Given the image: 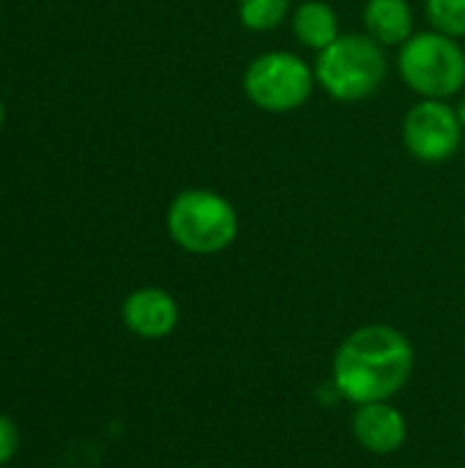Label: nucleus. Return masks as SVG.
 Listing matches in <instances>:
<instances>
[{
	"label": "nucleus",
	"instance_id": "nucleus-1",
	"mask_svg": "<svg viewBox=\"0 0 465 468\" xmlns=\"http://www.w3.org/2000/svg\"><path fill=\"white\" fill-rule=\"evenodd\" d=\"M414 367L408 337L392 326H362L343 340L334 356V387L356 403H381L400 392Z\"/></svg>",
	"mask_w": 465,
	"mask_h": 468
},
{
	"label": "nucleus",
	"instance_id": "nucleus-2",
	"mask_svg": "<svg viewBox=\"0 0 465 468\" xmlns=\"http://www.w3.org/2000/svg\"><path fill=\"white\" fill-rule=\"evenodd\" d=\"M170 239L192 255H217L238 236V214L211 189H184L167 208Z\"/></svg>",
	"mask_w": 465,
	"mask_h": 468
},
{
	"label": "nucleus",
	"instance_id": "nucleus-3",
	"mask_svg": "<svg viewBox=\"0 0 465 468\" xmlns=\"http://www.w3.org/2000/svg\"><path fill=\"white\" fill-rule=\"evenodd\" d=\"M315 80L337 101H362L386 80V55L370 36H340L318 52Z\"/></svg>",
	"mask_w": 465,
	"mask_h": 468
},
{
	"label": "nucleus",
	"instance_id": "nucleus-4",
	"mask_svg": "<svg viewBox=\"0 0 465 468\" xmlns=\"http://www.w3.org/2000/svg\"><path fill=\"white\" fill-rule=\"evenodd\" d=\"M397 69L403 82L425 99H449L465 85L463 47L439 33H414L400 44Z\"/></svg>",
	"mask_w": 465,
	"mask_h": 468
},
{
	"label": "nucleus",
	"instance_id": "nucleus-5",
	"mask_svg": "<svg viewBox=\"0 0 465 468\" xmlns=\"http://www.w3.org/2000/svg\"><path fill=\"white\" fill-rule=\"evenodd\" d=\"M315 88V71L293 52H263L244 71V93L266 112L299 110Z\"/></svg>",
	"mask_w": 465,
	"mask_h": 468
},
{
	"label": "nucleus",
	"instance_id": "nucleus-6",
	"mask_svg": "<svg viewBox=\"0 0 465 468\" xmlns=\"http://www.w3.org/2000/svg\"><path fill=\"white\" fill-rule=\"evenodd\" d=\"M463 126L458 112L444 99H425L414 104L403 121V143L419 162H447L458 154Z\"/></svg>",
	"mask_w": 465,
	"mask_h": 468
},
{
	"label": "nucleus",
	"instance_id": "nucleus-7",
	"mask_svg": "<svg viewBox=\"0 0 465 468\" xmlns=\"http://www.w3.org/2000/svg\"><path fill=\"white\" fill-rule=\"evenodd\" d=\"M123 324L143 340H162L178 326V304L162 288H137L123 299Z\"/></svg>",
	"mask_w": 465,
	"mask_h": 468
},
{
	"label": "nucleus",
	"instance_id": "nucleus-8",
	"mask_svg": "<svg viewBox=\"0 0 465 468\" xmlns=\"http://www.w3.org/2000/svg\"><path fill=\"white\" fill-rule=\"evenodd\" d=\"M354 439L373 455H392L406 444V417L392 409L386 400L365 403L354 411L351 420Z\"/></svg>",
	"mask_w": 465,
	"mask_h": 468
},
{
	"label": "nucleus",
	"instance_id": "nucleus-9",
	"mask_svg": "<svg viewBox=\"0 0 465 468\" xmlns=\"http://www.w3.org/2000/svg\"><path fill=\"white\" fill-rule=\"evenodd\" d=\"M362 19L367 36L381 47H397L414 36V14L408 0H367Z\"/></svg>",
	"mask_w": 465,
	"mask_h": 468
},
{
	"label": "nucleus",
	"instance_id": "nucleus-10",
	"mask_svg": "<svg viewBox=\"0 0 465 468\" xmlns=\"http://www.w3.org/2000/svg\"><path fill=\"white\" fill-rule=\"evenodd\" d=\"M293 36L310 47V49H326L332 41L340 38V22H337V11L329 3L321 0H304L291 19Z\"/></svg>",
	"mask_w": 465,
	"mask_h": 468
},
{
	"label": "nucleus",
	"instance_id": "nucleus-11",
	"mask_svg": "<svg viewBox=\"0 0 465 468\" xmlns=\"http://www.w3.org/2000/svg\"><path fill=\"white\" fill-rule=\"evenodd\" d=\"M291 11V0H241L238 19L247 30L266 33L285 22Z\"/></svg>",
	"mask_w": 465,
	"mask_h": 468
},
{
	"label": "nucleus",
	"instance_id": "nucleus-12",
	"mask_svg": "<svg viewBox=\"0 0 465 468\" xmlns=\"http://www.w3.org/2000/svg\"><path fill=\"white\" fill-rule=\"evenodd\" d=\"M425 14L433 30L449 38L465 36V0H428Z\"/></svg>",
	"mask_w": 465,
	"mask_h": 468
},
{
	"label": "nucleus",
	"instance_id": "nucleus-13",
	"mask_svg": "<svg viewBox=\"0 0 465 468\" xmlns=\"http://www.w3.org/2000/svg\"><path fill=\"white\" fill-rule=\"evenodd\" d=\"M16 447H19V433H16V425L0 414V466H5L14 455H16Z\"/></svg>",
	"mask_w": 465,
	"mask_h": 468
},
{
	"label": "nucleus",
	"instance_id": "nucleus-14",
	"mask_svg": "<svg viewBox=\"0 0 465 468\" xmlns=\"http://www.w3.org/2000/svg\"><path fill=\"white\" fill-rule=\"evenodd\" d=\"M455 112H458V118H460V126H463V132H465V96L460 99V104L455 107Z\"/></svg>",
	"mask_w": 465,
	"mask_h": 468
},
{
	"label": "nucleus",
	"instance_id": "nucleus-15",
	"mask_svg": "<svg viewBox=\"0 0 465 468\" xmlns=\"http://www.w3.org/2000/svg\"><path fill=\"white\" fill-rule=\"evenodd\" d=\"M3 118H5V110H3V101H0V126H3Z\"/></svg>",
	"mask_w": 465,
	"mask_h": 468
},
{
	"label": "nucleus",
	"instance_id": "nucleus-16",
	"mask_svg": "<svg viewBox=\"0 0 465 468\" xmlns=\"http://www.w3.org/2000/svg\"><path fill=\"white\" fill-rule=\"evenodd\" d=\"M0 468H3V466H0Z\"/></svg>",
	"mask_w": 465,
	"mask_h": 468
}]
</instances>
